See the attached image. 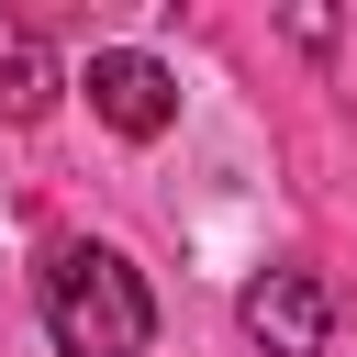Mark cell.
I'll return each instance as SVG.
<instances>
[{
	"label": "cell",
	"instance_id": "cell-2",
	"mask_svg": "<svg viewBox=\"0 0 357 357\" xmlns=\"http://www.w3.org/2000/svg\"><path fill=\"white\" fill-rule=\"evenodd\" d=\"M78 89H89V112H100L123 145H156V134L178 123V78H167L156 56H134V45H100Z\"/></svg>",
	"mask_w": 357,
	"mask_h": 357
},
{
	"label": "cell",
	"instance_id": "cell-4",
	"mask_svg": "<svg viewBox=\"0 0 357 357\" xmlns=\"http://www.w3.org/2000/svg\"><path fill=\"white\" fill-rule=\"evenodd\" d=\"M45 100H56V56H45L22 22H0V112H11V123H33Z\"/></svg>",
	"mask_w": 357,
	"mask_h": 357
},
{
	"label": "cell",
	"instance_id": "cell-3",
	"mask_svg": "<svg viewBox=\"0 0 357 357\" xmlns=\"http://www.w3.org/2000/svg\"><path fill=\"white\" fill-rule=\"evenodd\" d=\"M245 335L268 346V357H324V335H335V290L312 279V268H268V279H245Z\"/></svg>",
	"mask_w": 357,
	"mask_h": 357
},
{
	"label": "cell",
	"instance_id": "cell-1",
	"mask_svg": "<svg viewBox=\"0 0 357 357\" xmlns=\"http://www.w3.org/2000/svg\"><path fill=\"white\" fill-rule=\"evenodd\" d=\"M45 335H56L67 357H145V346H156V290L134 279L123 245L78 234V245L45 257Z\"/></svg>",
	"mask_w": 357,
	"mask_h": 357
}]
</instances>
